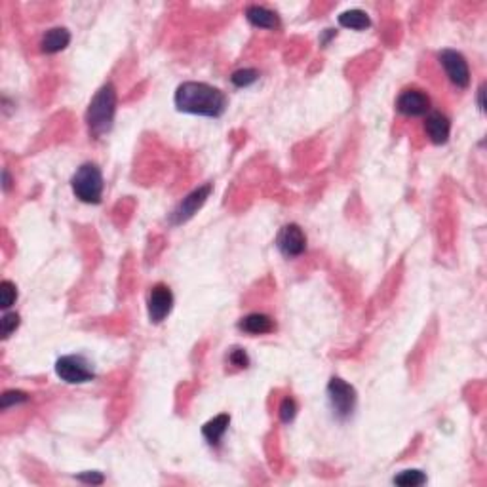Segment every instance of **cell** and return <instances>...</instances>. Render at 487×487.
<instances>
[{"label":"cell","mask_w":487,"mask_h":487,"mask_svg":"<svg viewBox=\"0 0 487 487\" xmlns=\"http://www.w3.org/2000/svg\"><path fill=\"white\" fill-rule=\"evenodd\" d=\"M209 195H211V185L209 183L202 185V187L192 190L190 195H187V197L173 208L170 217H168L171 225H183V223L190 221V219L198 214V209L206 204Z\"/></svg>","instance_id":"8992f818"},{"label":"cell","mask_w":487,"mask_h":487,"mask_svg":"<svg viewBox=\"0 0 487 487\" xmlns=\"http://www.w3.org/2000/svg\"><path fill=\"white\" fill-rule=\"evenodd\" d=\"M27 400H29V394L23 393V390H8V393L2 394V398H0V407H2V409H8V407H12V405L25 404Z\"/></svg>","instance_id":"ffe728a7"},{"label":"cell","mask_w":487,"mask_h":487,"mask_svg":"<svg viewBox=\"0 0 487 487\" xmlns=\"http://www.w3.org/2000/svg\"><path fill=\"white\" fill-rule=\"evenodd\" d=\"M75 197L84 204H99L103 198V173L94 162H84L70 179Z\"/></svg>","instance_id":"3957f363"},{"label":"cell","mask_w":487,"mask_h":487,"mask_svg":"<svg viewBox=\"0 0 487 487\" xmlns=\"http://www.w3.org/2000/svg\"><path fill=\"white\" fill-rule=\"evenodd\" d=\"M56 375L69 385H84L95 377L90 362L80 355L61 356L56 362Z\"/></svg>","instance_id":"5b68a950"},{"label":"cell","mask_w":487,"mask_h":487,"mask_svg":"<svg viewBox=\"0 0 487 487\" xmlns=\"http://www.w3.org/2000/svg\"><path fill=\"white\" fill-rule=\"evenodd\" d=\"M70 42V32L63 27H56V29H50L46 31V35L40 40V50L44 54H57V51H63Z\"/></svg>","instance_id":"4fadbf2b"},{"label":"cell","mask_w":487,"mask_h":487,"mask_svg":"<svg viewBox=\"0 0 487 487\" xmlns=\"http://www.w3.org/2000/svg\"><path fill=\"white\" fill-rule=\"evenodd\" d=\"M394 483L402 487H417L426 483V474L421 470H404L400 474L394 476Z\"/></svg>","instance_id":"e0dca14e"},{"label":"cell","mask_w":487,"mask_h":487,"mask_svg":"<svg viewBox=\"0 0 487 487\" xmlns=\"http://www.w3.org/2000/svg\"><path fill=\"white\" fill-rule=\"evenodd\" d=\"M179 113L197 114L206 118H219L227 111V95L206 82L179 84L173 95Z\"/></svg>","instance_id":"6da1fadb"},{"label":"cell","mask_w":487,"mask_h":487,"mask_svg":"<svg viewBox=\"0 0 487 487\" xmlns=\"http://www.w3.org/2000/svg\"><path fill=\"white\" fill-rule=\"evenodd\" d=\"M328 402L331 412H333V417L337 421H347V419L352 417L356 402H358L355 386L348 385L347 381H343L341 377H331V381L328 383Z\"/></svg>","instance_id":"277c9868"},{"label":"cell","mask_w":487,"mask_h":487,"mask_svg":"<svg viewBox=\"0 0 487 487\" xmlns=\"http://www.w3.org/2000/svg\"><path fill=\"white\" fill-rule=\"evenodd\" d=\"M257 80H259V70L255 69H240L230 76V82L235 84L236 88H247Z\"/></svg>","instance_id":"ac0fdd59"},{"label":"cell","mask_w":487,"mask_h":487,"mask_svg":"<svg viewBox=\"0 0 487 487\" xmlns=\"http://www.w3.org/2000/svg\"><path fill=\"white\" fill-rule=\"evenodd\" d=\"M16 299H18V288H16V284L10 282V280H2V284H0V307L8 310L16 303Z\"/></svg>","instance_id":"d6986e66"},{"label":"cell","mask_w":487,"mask_h":487,"mask_svg":"<svg viewBox=\"0 0 487 487\" xmlns=\"http://www.w3.org/2000/svg\"><path fill=\"white\" fill-rule=\"evenodd\" d=\"M171 309H173V293L166 284H156L149 293V301H147L149 320L152 323L164 322L170 316Z\"/></svg>","instance_id":"9c48e42d"},{"label":"cell","mask_w":487,"mask_h":487,"mask_svg":"<svg viewBox=\"0 0 487 487\" xmlns=\"http://www.w3.org/2000/svg\"><path fill=\"white\" fill-rule=\"evenodd\" d=\"M339 25L345 27V29H352V31H366L367 27L371 25V19L364 10H347L339 16Z\"/></svg>","instance_id":"2e32d148"},{"label":"cell","mask_w":487,"mask_h":487,"mask_svg":"<svg viewBox=\"0 0 487 487\" xmlns=\"http://www.w3.org/2000/svg\"><path fill=\"white\" fill-rule=\"evenodd\" d=\"M238 328L249 335H266V333H272L276 326H274V320L271 316L261 314V312H253V314L242 318L238 322Z\"/></svg>","instance_id":"7c38bea8"},{"label":"cell","mask_w":487,"mask_h":487,"mask_svg":"<svg viewBox=\"0 0 487 487\" xmlns=\"http://www.w3.org/2000/svg\"><path fill=\"white\" fill-rule=\"evenodd\" d=\"M246 19L259 29H276L280 25L278 16L265 6H249L246 10Z\"/></svg>","instance_id":"9a60e30c"},{"label":"cell","mask_w":487,"mask_h":487,"mask_svg":"<svg viewBox=\"0 0 487 487\" xmlns=\"http://www.w3.org/2000/svg\"><path fill=\"white\" fill-rule=\"evenodd\" d=\"M280 421L282 423H291L293 419H295V415H297V404H295V400L293 398H284L282 400V404H280Z\"/></svg>","instance_id":"7402d4cb"},{"label":"cell","mask_w":487,"mask_h":487,"mask_svg":"<svg viewBox=\"0 0 487 487\" xmlns=\"http://www.w3.org/2000/svg\"><path fill=\"white\" fill-rule=\"evenodd\" d=\"M276 247L284 257H299L307 249V236L297 223H288L280 228L276 236Z\"/></svg>","instance_id":"ba28073f"},{"label":"cell","mask_w":487,"mask_h":487,"mask_svg":"<svg viewBox=\"0 0 487 487\" xmlns=\"http://www.w3.org/2000/svg\"><path fill=\"white\" fill-rule=\"evenodd\" d=\"M228 424H230V415H227V413H221L217 417L209 419L208 423L202 426L204 440L209 445H219V442L225 436V432L228 431Z\"/></svg>","instance_id":"5bb4252c"},{"label":"cell","mask_w":487,"mask_h":487,"mask_svg":"<svg viewBox=\"0 0 487 487\" xmlns=\"http://www.w3.org/2000/svg\"><path fill=\"white\" fill-rule=\"evenodd\" d=\"M114 114H116V90L113 84H105L97 90V94L94 95L86 111L90 135L99 140L101 135L111 132L114 124Z\"/></svg>","instance_id":"7a4b0ae2"},{"label":"cell","mask_w":487,"mask_h":487,"mask_svg":"<svg viewBox=\"0 0 487 487\" xmlns=\"http://www.w3.org/2000/svg\"><path fill=\"white\" fill-rule=\"evenodd\" d=\"M19 322H21V318H19L18 312H4V316L0 320V326H2V339H8V337L12 335L13 331L19 328Z\"/></svg>","instance_id":"44dd1931"},{"label":"cell","mask_w":487,"mask_h":487,"mask_svg":"<svg viewBox=\"0 0 487 487\" xmlns=\"http://www.w3.org/2000/svg\"><path fill=\"white\" fill-rule=\"evenodd\" d=\"M2 178H4V183H2V187H4V190H8L10 189V183H12V181H10V175H8L6 170L2 171Z\"/></svg>","instance_id":"484cf974"},{"label":"cell","mask_w":487,"mask_h":487,"mask_svg":"<svg viewBox=\"0 0 487 487\" xmlns=\"http://www.w3.org/2000/svg\"><path fill=\"white\" fill-rule=\"evenodd\" d=\"M483 94H486V88H483V86H480V90H478V107H480V111H486V101H483Z\"/></svg>","instance_id":"d4e9b609"},{"label":"cell","mask_w":487,"mask_h":487,"mask_svg":"<svg viewBox=\"0 0 487 487\" xmlns=\"http://www.w3.org/2000/svg\"><path fill=\"white\" fill-rule=\"evenodd\" d=\"M424 132H426L429 140L434 145H445L451 133L450 118L445 114L440 113V111H431V113L426 114V121H424Z\"/></svg>","instance_id":"8fae6325"},{"label":"cell","mask_w":487,"mask_h":487,"mask_svg":"<svg viewBox=\"0 0 487 487\" xmlns=\"http://www.w3.org/2000/svg\"><path fill=\"white\" fill-rule=\"evenodd\" d=\"M438 59L442 63L445 76L450 78L451 84H455L457 88H469L470 84V69L467 59L461 51L457 50H442L438 54Z\"/></svg>","instance_id":"52a82bcc"},{"label":"cell","mask_w":487,"mask_h":487,"mask_svg":"<svg viewBox=\"0 0 487 487\" xmlns=\"http://www.w3.org/2000/svg\"><path fill=\"white\" fill-rule=\"evenodd\" d=\"M78 480L80 481H84V483H94V486H99V483H103V474L101 472H82V474H78L76 476Z\"/></svg>","instance_id":"cb8c5ba5"},{"label":"cell","mask_w":487,"mask_h":487,"mask_svg":"<svg viewBox=\"0 0 487 487\" xmlns=\"http://www.w3.org/2000/svg\"><path fill=\"white\" fill-rule=\"evenodd\" d=\"M228 362H230V366H235L236 369H246V367L249 366V356H247V352L244 348H233V350L228 352Z\"/></svg>","instance_id":"603a6c76"},{"label":"cell","mask_w":487,"mask_h":487,"mask_svg":"<svg viewBox=\"0 0 487 487\" xmlns=\"http://www.w3.org/2000/svg\"><path fill=\"white\" fill-rule=\"evenodd\" d=\"M396 109L404 116H412V118L426 116V114L431 113V97L424 94L423 90H404L398 95V99H396Z\"/></svg>","instance_id":"30bf717a"}]
</instances>
